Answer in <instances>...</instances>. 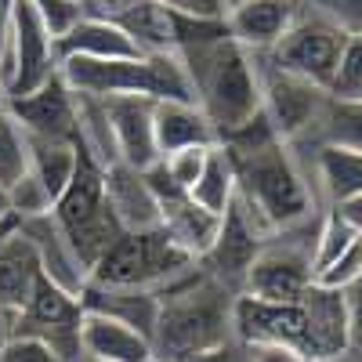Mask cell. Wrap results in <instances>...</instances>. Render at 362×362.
<instances>
[{
  "label": "cell",
  "instance_id": "1",
  "mask_svg": "<svg viewBox=\"0 0 362 362\" xmlns=\"http://www.w3.org/2000/svg\"><path fill=\"white\" fill-rule=\"evenodd\" d=\"M232 337L247 348H279L297 362H341L348 355V315L341 290L312 283L297 300H257L239 293Z\"/></svg>",
  "mask_w": 362,
  "mask_h": 362
},
{
  "label": "cell",
  "instance_id": "2",
  "mask_svg": "<svg viewBox=\"0 0 362 362\" xmlns=\"http://www.w3.org/2000/svg\"><path fill=\"white\" fill-rule=\"evenodd\" d=\"M235 174V196L272 228L283 232L319 214L315 192L305 167L297 163L293 145H286L268 127L264 116H254L247 127L218 141Z\"/></svg>",
  "mask_w": 362,
  "mask_h": 362
},
{
  "label": "cell",
  "instance_id": "3",
  "mask_svg": "<svg viewBox=\"0 0 362 362\" xmlns=\"http://www.w3.org/2000/svg\"><path fill=\"white\" fill-rule=\"evenodd\" d=\"M185 66L192 102L218 131V141L232 131L247 127L254 116H261V87H257V66L247 47H239L232 33L206 37L196 44H181L174 51Z\"/></svg>",
  "mask_w": 362,
  "mask_h": 362
},
{
  "label": "cell",
  "instance_id": "4",
  "mask_svg": "<svg viewBox=\"0 0 362 362\" xmlns=\"http://www.w3.org/2000/svg\"><path fill=\"white\" fill-rule=\"evenodd\" d=\"M235 297L225 283L196 264L167 290H160V315L153 326V355L181 362L206 348L232 341V305Z\"/></svg>",
  "mask_w": 362,
  "mask_h": 362
},
{
  "label": "cell",
  "instance_id": "5",
  "mask_svg": "<svg viewBox=\"0 0 362 362\" xmlns=\"http://www.w3.org/2000/svg\"><path fill=\"white\" fill-rule=\"evenodd\" d=\"M62 80L80 95L112 98L134 95L153 102H192V87L177 54H131V58H62Z\"/></svg>",
  "mask_w": 362,
  "mask_h": 362
},
{
  "label": "cell",
  "instance_id": "6",
  "mask_svg": "<svg viewBox=\"0 0 362 362\" xmlns=\"http://www.w3.org/2000/svg\"><path fill=\"white\" fill-rule=\"evenodd\" d=\"M199 261L170 243V235L156 228L124 232L90 268V283L102 286H138V290H167L181 276H189Z\"/></svg>",
  "mask_w": 362,
  "mask_h": 362
},
{
  "label": "cell",
  "instance_id": "7",
  "mask_svg": "<svg viewBox=\"0 0 362 362\" xmlns=\"http://www.w3.org/2000/svg\"><path fill=\"white\" fill-rule=\"evenodd\" d=\"M319 218L300 221L293 228H283L268 239V243L257 250L247 279H243V293L257 297V300H297L312 283V254H315V232H319Z\"/></svg>",
  "mask_w": 362,
  "mask_h": 362
},
{
  "label": "cell",
  "instance_id": "8",
  "mask_svg": "<svg viewBox=\"0 0 362 362\" xmlns=\"http://www.w3.org/2000/svg\"><path fill=\"white\" fill-rule=\"evenodd\" d=\"M58 47H54V33L47 29V22L40 18V11L18 0L8 18V40L0 47V87H4V102L22 98L29 90H37L40 83H47L51 76H58Z\"/></svg>",
  "mask_w": 362,
  "mask_h": 362
},
{
  "label": "cell",
  "instance_id": "9",
  "mask_svg": "<svg viewBox=\"0 0 362 362\" xmlns=\"http://www.w3.org/2000/svg\"><path fill=\"white\" fill-rule=\"evenodd\" d=\"M344 44H348L344 29L337 22H329L326 15L312 11L305 0H300V11H297L293 25L283 33V40L276 47L264 51V58L272 66H279V69H286V73L326 90L334 73H337Z\"/></svg>",
  "mask_w": 362,
  "mask_h": 362
},
{
  "label": "cell",
  "instance_id": "10",
  "mask_svg": "<svg viewBox=\"0 0 362 362\" xmlns=\"http://www.w3.org/2000/svg\"><path fill=\"white\" fill-rule=\"evenodd\" d=\"M254 66H257V87H261V116L286 145H300L315 131L329 95L322 87L272 66L264 54H254Z\"/></svg>",
  "mask_w": 362,
  "mask_h": 362
},
{
  "label": "cell",
  "instance_id": "11",
  "mask_svg": "<svg viewBox=\"0 0 362 362\" xmlns=\"http://www.w3.org/2000/svg\"><path fill=\"white\" fill-rule=\"evenodd\" d=\"M276 235L254 210L243 203V199H232V206L221 214V228H218V239L203 257H199V268L206 276H214L218 283H225L232 293H243V279L257 257V250Z\"/></svg>",
  "mask_w": 362,
  "mask_h": 362
},
{
  "label": "cell",
  "instance_id": "12",
  "mask_svg": "<svg viewBox=\"0 0 362 362\" xmlns=\"http://www.w3.org/2000/svg\"><path fill=\"white\" fill-rule=\"evenodd\" d=\"M80 319H83V305H80V293L58 286L54 279L40 276L29 305L11 319L8 334H29V337H40L51 348H58L69 362H80Z\"/></svg>",
  "mask_w": 362,
  "mask_h": 362
},
{
  "label": "cell",
  "instance_id": "13",
  "mask_svg": "<svg viewBox=\"0 0 362 362\" xmlns=\"http://www.w3.org/2000/svg\"><path fill=\"white\" fill-rule=\"evenodd\" d=\"M8 116L37 138H80V109H76V90L62 80V73L29 90L22 98L8 102Z\"/></svg>",
  "mask_w": 362,
  "mask_h": 362
},
{
  "label": "cell",
  "instance_id": "14",
  "mask_svg": "<svg viewBox=\"0 0 362 362\" xmlns=\"http://www.w3.org/2000/svg\"><path fill=\"white\" fill-rule=\"evenodd\" d=\"M153 98H134V95H112L102 98L112 145H116V160H124L138 170L153 167L160 160L156 153V134H153Z\"/></svg>",
  "mask_w": 362,
  "mask_h": 362
},
{
  "label": "cell",
  "instance_id": "15",
  "mask_svg": "<svg viewBox=\"0 0 362 362\" xmlns=\"http://www.w3.org/2000/svg\"><path fill=\"white\" fill-rule=\"evenodd\" d=\"M297 11L300 0H235L225 11V25L239 47H247L250 54H264L283 40Z\"/></svg>",
  "mask_w": 362,
  "mask_h": 362
},
{
  "label": "cell",
  "instance_id": "16",
  "mask_svg": "<svg viewBox=\"0 0 362 362\" xmlns=\"http://www.w3.org/2000/svg\"><path fill=\"white\" fill-rule=\"evenodd\" d=\"M22 235L33 243L37 257H40V268H44V276L54 279L58 286H66L73 293H80L87 286V268L80 264L73 243H69V235L62 232V225L54 221V214L47 210V214H37V218H25L18 221Z\"/></svg>",
  "mask_w": 362,
  "mask_h": 362
},
{
  "label": "cell",
  "instance_id": "17",
  "mask_svg": "<svg viewBox=\"0 0 362 362\" xmlns=\"http://www.w3.org/2000/svg\"><path fill=\"white\" fill-rule=\"evenodd\" d=\"M105 199L109 210L116 214L119 228L134 232V228H156L160 225V210H156V196L145 181V170L116 160L105 167Z\"/></svg>",
  "mask_w": 362,
  "mask_h": 362
},
{
  "label": "cell",
  "instance_id": "18",
  "mask_svg": "<svg viewBox=\"0 0 362 362\" xmlns=\"http://www.w3.org/2000/svg\"><path fill=\"white\" fill-rule=\"evenodd\" d=\"M80 355L83 358H102V362H145L153 355V341L138 334L134 326L98 315V312H83L80 319Z\"/></svg>",
  "mask_w": 362,
  "mask_h": 362
},
{
  "label": "cell",
  "instance_id": "19",
  "mask_svg": "<svg viewBox=\"0 0 362 362\" xmlns=\"http://www.w3.org/2000/svg\"><path fill=\"white\" fill-rule=\"evenodd\" d=\"M80 305L83 312H98L109 319H119L134 326L138 334H145L153 341V326L160 315V293L156 290H138V286H102V283H90L80 290Z\"/></svg>",
  "mask_w": 362,
  "mask_h": 362
},
{
  "label": "cell",
  "instance_id": "20",
  "mask_svg": "<svg viewBox=\"0 0 362 362\" xmlns=\"http://www.w3.org/2000/svg\"><path fill=\"white\" fill-rule=\"evenodd\" d=\"M40 276H44V268H40L33 243L22 235V228H15L0 243V312L8 315V322L29 305Z\"/></svg>",
  "mask_w": 362,
  "mask_h": 362
},
{
  "label": "cell",
  "instance_id": "21",
  "mask_svg": "<svg viewBox=\"0 0 362 362\" xmlns=\"http://www.w3.org/2000/svg\"><path fill=\"white\" fill-rule=\"evenodd\" d=\"M54 47H58V62L62 58H98V62H105V58L141 54L124 29L98 15H80L66 33L54 37Z\"/></svg>",
  "mask_w": 362,
  "mask_h": 362
},
{
  "label": "cell",
  "instance_id": "22",
  "mask_svg": "<svg viewBox=\"0 0 362 362\" xmlns=\"http://www.w3.org/2000/svg\"><path fill=\"white\" fill-rule=\"evenodd\" d=\"M153 134H156L160 160L177 153V148L218 145V131L210 127V119L199 112L196 102H156L153 105Z\"/></svg>",
  "mask_w": 362,
  "mask_h": 362
},
{
  "label": "cell",
  "instance_id": "23",
  "mask_svg": "<svg viewBox=\"0 0 362 362\" xmlns=\"http://www.w3.org/2000/svg\"><path fill=\"white\" fill-rule=\"evenodd\" d=\"M109 22L124 29L141 54H174V11L160 0H134Z\"/></svg>",
  "mask_w": 362,
  "mask_h": 362
},
{
  "label": "cell",
  "instance_id": "24",
  "mask_svg": "<svg viewBox=\"0 0 362 362\" xmlns=\"http://www.w3.org/2000/svg\"><path fill=\"white\" fill-rule=\"evenodd\" d=\"M25 148H29V174L47 189L51 199H58L66 192L69 177L76 170V156H80V138H37L25 134Z\"/></svg>",
  "mask_w": 362,
  "mask_h": 362
},
{
  "label": "cell",
  "instance_id": "25",
  "mask_svg": "<svg viewBox=\"0 0 362 362\" xmlns=\"http://www.w3.org/2000/svg\"><path fill=\"white\" fill-rule=\"evenodd\" d=\"M315 181L329 206L362 196V153L334 145H315Z\"/></svg>",
  "mask_w": 362,
  "mask_h": 362
},
{
  "label": "cell",
  "instance_id": "26",
  "mask_svg": "<svg viewBox=\"0 0 362 362\" xmlns=\"http://www.w3.org/2000/svg\"><path fill=\"white\" fill-rule=\"evenodd\" d=\"M308 138L312 145H334V148H348V153H362V102L326 98L322 116Z\"/></svg>",
  "mask_w": 362,
  "mask_h": 362
},
{
  "label": "cell",
  "instance_id": "27",
  "mask_svg": "<svg viewBox=\"0 0 362 362\" xmlns=\"http://www.w3.org/2000/svg\"><path fill=\"white\" fill-rule=\"evenodd\" d=\"M189 196H192L203 210L218 214V218L232 206V199H235V174H232V163H228V156H225L221 145L210 148V156H206V163H203V174H199V181L192 185Z\"/></svg>",
  "mask_w": 362,
  "mask_h": 362
},
{
  "label": "cell",
  "instance_id": "28",
  "mask_svg": "<svg viewBox=\"0 0 362 362\" xmlns=\"http://www.w3.org/2000/svg\"><path fill=\"white\" fill-rule=\"evenodd\" d=\"M362 232L341 214L337 206H329V210H322V218H319V232H315V254H312V272H319V268H326L329 261H334L337 254H344L355 239H358Z\"/></svg>",
  "mask_w": 362,
  "mask_h": 362
},
{
  "label": "cell",
  "instance_id": "29",
  "mask_svg": "<svg viewBox=\"0 0 362 362\" xmlns=\"http://www.w3.org/2000/svg\"><path fill=\"white\" fill-rule=\"evenodd\" d=\"M326 95L337 102H362V33H348V44L341 51L337 73L329 80Z\"/></svg>",
  "mask_w": 362,
  "mask_h": 362
},
{
  "label": "cell",
  "instance_id": "30",
  "mask_svg": "<svg viewBox=\"0 0 362 362\" xmlns=\"http://www.w3.org/2000/svg\"><path fill=\"white\" fill-rule=\"evenodd\" d=\"M29 170V148H25V131L15 124L8 112H0V185H15Z\"/></svg>",
  "mask_w": 362,
  "mask_h": 362
},
{
  "label": "cell",
  "instance_id": "31",
  "mask_svg": "<svg viewBox=\"0 0 362 362\" xmlns=\"http://www.w3.org/2000/svg\"><path fill=\"white\" fill-rule=\"evenodd\" d=\"M8 199H11V214H15L18 221L37 218V214H47V210L54 206V199L47 196V189H44L29 170L15 181V185H8Z\"/></svg>",
  "mask_w": 362,
  "mask_h": 362
},
{
  "label": "cell",
  "instance_id": "32",
  "mask_svg": "<svg viewBox=\"0 0 362 362\" xmlns=\"http://www.w3.org/2000/svg\"><path fill=\"white\" fill-rule=\"evenodd\" d=\"M210 148H214V145L177 148V153H170V156H163V160H160V167L167 170V177L174 181L177 189L192 192V185H196L199 174H203V163H206V156H210Z\"/></svg>",
  "mask_w": 362,
  "mask_h": 362
},
{
  "label": "cell",
  "instance_id": "33",
  "mask_svg": "<svg viewBox=\"0 0 362 362\" xmlns=\"http://www.w3.org/2000/svg\"><path fill=\"white\" fill-rule=\"evenodd\" d=\"M358 276H362V235L355 239L344 254H337L326 268L315 272V283L326 286V290H348Z\"/></svg>",
  "mask_w": 362,
  "mask_h": 362
},
{
  "label": "cell",
  "instance_id": "34",
  "mask_svg": "<svg viewBox=\"0 0 362 362\" xmlns=\"http://www.w3.org/2000/svg\"><path fill=\"white\" fill-rule=\"evenodd\" d=\"M0 362H69V358L40 337L8 334V341L0 344Z\"/></svg>",
  "mask_w": 362,
  "mask_h": 362
},
{
  "label": "cell",
  "instance_id": "35",
  "mask_svg": "<svg viewBox=\"0 0 362 362\" xmlns=\"http://www.w3.org/2000/svg\"><path fill=\"white\" fill-rule=\"evenodd\" d=\"M305 4L337 22L344 33H362V0H305Z\"/></svg>",
  "mask_w": 362,
  "mask_h": 362
},
{
  "label": "cell",
  "instance_id": "36",
  "mask_svg": "<svg viewBox=\"0 0 362 362\" xmlns=\"http://www.w3.org/2000/svg\"><path fill=\"white\" fill-rule=\"evenodd\" d=\"M344 297V315H348V351H358L362 355V276L341 290Z\"/></svg>",
  "mask_w": 362,
  "mask_h": 362
},
{
  "label": "cell",
  "instance_id": "37",
  "mask_svg": "<svg viewBox=\"0 0 362 362\" xmlns=\"http://www.w3.org/2000/svg\"><path fill=\"white\" fill-rule=\"evenodd\" d=\"M250 358H254V348L239 344V341L232 337V341H225V344H218V348H206V351L189 355V358H181V362H250Z\"/></svg>",
  "mask_w": 362,
  "mask_h": 362
},
{
  "label": "cell",
  "instance_id": "38",
  "mask_svg": "<svg viewBox=\"0 0 362 362\" xmlns=\"http://www.w3.org/2000/svg\"><path fill=\"white\" fill-rule=\"evenodd\" d=\"M163 8L177 11V15H210V18H221L225 4L221 0H160Z\"/></svg>",
  "mask_w": 362,
  "mask_h": 362
},
{
  "label": "cell",
  "instance_id": "39",
  "mask_svg": "<svg viewBox=\"0 0 362 362\" xmlns=\"http://www.w3.org/2000/svg\"><path fill=\"white\" fill-rule=\"evenodd\" d=\"M134 0H83V15H98V18H116L124 8H131Z\"/></svg>",
  "mask_w": 362,
  "mask_h": 362
},
{
  "label": "cell",
  "instance_id": "40",
  "mask_svg": "<svg viewBox=\"0 0 362 362\" xmlns=\"http://www.w3.org/2000/svg\"><path fill=\"white\" fill-rule=\"evenodd\" d=\"M337 210H341V214H344V218H348V221H351V225H355L358 232H362V196H355V199L341 203Z\"/></svg>",
  "mask_w": 362,
  "mask_h": 362
},
{
  "label": "cell",
  "instance_id": "41",
  "mask_svg": "<svg viewBox=\"0 0 362 362\" xmlns=\"http://www.w3.org/2000/svg\"><path fill=\"white\" fill-rule=\"evenodd\" d=\"M250 362H297L290 351H279V348H257Z\"/></svg>",
  "mask_w": 362,
  "mask_h": 362
},
{
  "label": "cell",
  "instance_id": "42",
  "mask_svg": "<svg viewBox=\"0 0 362 362\" xmlns=\"http://www.w3.org/2000/svg\"><path fill=\"white\" fill-rule=\"evenodd\" d=\"M8 218H15L11 214V199H8V189L0 185V221H8Z\"/></svg>",
  "mask_w": 362,
  "mask_h": 362
},
{
  "label": "cell",
  "instance_id": "43",
  "mask_svg": "<svg viewBox=\"0 0 362 362\" xmlns=\"http://www.w3.org/2000/svg\"><path fill=\"white\" fill-rule=\"evenodd\" d=\"M15 228H18V218H8V221H0V243H4V239H8V235H11Z\"/></svg>",
  "mask_w": 362,
  "mask_h": 362
},
{
  "label": "cell",
  "instance_id": "44",
  "mask_svg": "<svg viewBox=\"0 0 362 362\" xmlns=\"http://www.w3.org/2000/svg\"><path fill=\"white\" fill-rule=\"evenodd\" d=\"M8 329H11V322H8V315H4V312H0V344L8 341Z\"/></svg>",
  "mask_w": 362,
  "mask_h": 362
},
{
  "label": "cell",
  "instance_id": "45",
  "mask_svg": "<svg viewBox=\"0 0 362 362\" xmlns=\"http://www.w3.org/2000/svg\"><path fill=\"white\" fill-rule=\"evenodd\" d=\"M145 362H167V358H160V355H148Z\"/></svg>",
  "mask_w": 362,
  "mask_h": 362
},
{
  "label": "cell",
  "instance_id": "46",
  "mask_svg": "<svg viewBox=\"0 0 362 362\" xmlns=\"http://www.w3.org/2000/svg\"><path fill=\"white\" fill-rule=\"evenodd\" d=\"M221 4H225V11H228V8H232V4H235V0H221Z\"/></svg>",
  "mask_w": 362,
  "mask_h": 362
},
{
  "label": "cell",
  "instance_id": "47",
  "mask_svg": "<svg viewBox=\"0 0 362 362\" xmlns=\"http://www.w3.org/2000/svg\"><path fill=\"white\" fill-rule=\"evenodd\" d=\"M69 4H76V8H80V4H83V0H69ZM80 11H83V8H80Z\"/></svg>",
  "mask_w": 362,
  "mask_h": 362
},
{
  "label": "cell",
  "instance_id": "48",
  "mask_svg": "<svg viewBox=\"0 0 362 362\" xmlns=\"http://www.w3.org/2000/svg\"><path fill=\"white\" fill-rule=\"evenodd\" d=\"M80 362H102V358H80Z\"/></svg>",
  "mask_w": 362,
  "mask_h": 362
}]
</instances>
